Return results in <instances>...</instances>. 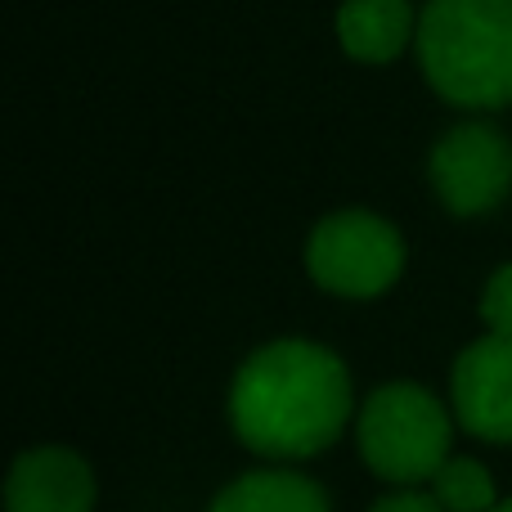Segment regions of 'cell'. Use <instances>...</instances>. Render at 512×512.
Returning <instances> with one entry per match:
<instances>
[{"mask_svg": "<svg viewBox=\"0 0 512 512\" xmlns=\"http://www.w3.org/2000/svg\"><path fill=\"white\" fill-rule=\"evenodd\" d=\"M351 414V373L319 342L283 337L234 373L230 427L261 459H310L346 432Z\"/></svg>", "mask_w": 512, "mask_h": 512, "instance_id": "cell-1", "label": "cell"}, {"mask_svg": "<svg viewBox=\"0 0 512 512\" xmlns=\"http://www.w3.org/2000/svg\"><path fill=\"white\" fill-rule=\"evenodd\" d=\"M414 50L445 104H512V0H432L418 18Z\"/></svg>", "mask_w": 512, "mask_h": 512, "instance_id": "cell-2", "label": "cell"}, {"mask_svg": "<svg viewBox=\"0 0 512 512\" xmlns=\"http://www.w3.org/2000/svg\"><path fill=\"white\" fill-rule=\"evenodd\" d=\"M454 423L445 405L418 382H387L360 405L355 441L373 477L391 486H423L450 459Z\"/></svg>", "mask_w": 512, "mask_h": 512, "instance_id": "cell-3", "label": "cell"}, {"mask_svg": "<svg viewBox=\"0 0 512 512\" xmlns=\"http://www.w3.org/2000/svg\"><path fill=\"white\" fill-rule=\"evenodd\" d=\"M306 270L333 297L373 301L405 274V239L378 212H333L310 230Z\"/></svg>", "mask_w": 512, "mask_h": 512, "instance_id": "cell-4", "label": "cell"}, {"mask_svg": "<svg viewBox=\"0 0 512 512\" xmlns=\"http://www.w3.org/2000/svg\"><path fill=\"white\" fill-rule=\"evenodd\" d=\"M427 176L445 212L486 216L512 194V140L490 122H459L436 140Z\"/></svg>", "mask_w": 512, "mask_h": 512, "instance_id": "cell-5", "label": "cell"}, {"mask_svg": "<svg viewBox=\"0 0 512 512\" xmlns=\"http://www.w3.org/2000/svg\"><path fill=\"white\" fill-rule=\"evenodd\" d=\"M454 418L468 436L512 445V337L486 333L454 360Z\"/></svg>", "mask_w": 512, "mask_h": 512, "instance_id": "cell-6", "label": "cell"}, {"mask_svg": "<svg viewBox=\"0 0 512 512\" xmlns=\"http://www.w3.org/2000/svg\"><path fill=\"white\" fill-rule=\"evenodd\" d=\"M99 486L81 454L36 445L18 454L5 477V512H95Z\"/></svg>", "mask_w": 512, "mask_h": 512, "instance_id": "cell-7", "label": "cell"}, {"mask_svg": "<svg viewBox=\"0 0 512 512\" xmlns=\"http://www.w3.org/2000/svg\"><path fill=\"white\" fill-rule=\"evenodd\" d=\"M414 0H342L337 41L355 63H391L418 41Z\"/></svg>", "mask_w": 512, "mask_h": 512, "instance_id": "cell-8", "label": "cell"}, {"mask_svg": "<svg viewBox=\"0 0 512 512\" xmlns=\"http://www.w3.org/2000/svg\"><path fill=\"white\" fill-rule=\"evenodd\" d=\"M207 512H333L328 495L310 477L288 468H261L230 481Z\"/></svg>", "mask_w": 512, "mask_h": 512, "instance_id": "cell-9", "label": "cell"}, {"mask_svg": "<svg viewBox=\"0 0 512 512\" xmlns=\"http://www.w3.org/2000/svg\"><path fill=\"white\" fill-rule=\"evenodd\" d=\"M427 486H432L436 504L445 512H495V504H499L490 468L477 459H463V454H450Z\"/></svg>", "mask_w": 512, "mask_h": 512, "instance_id": "cell-10", "label": "cell"}, {"mask_svg": "<svg viewBox=\"0 0 512 512\" xmlns=\"http://www.w3.org/2000/svg\"><path fill=\"white\" fill-rule=\"evenodd\" d=\"M481 319L490 333L512 337V261L490 274L486 292H481Z\"/></svg>", "mask_w": 512, "mask_h": 512, "instance_id": "cell-11", "label": "cell"}, {"mask_svg": "<svg viewBox=\"0 0 512 512\" xmlns=\"http://www.w3.org/2000/svg\"><path fill=\"white\" fill-rule=\"evenodd\" d=\"M369 512H445L441 504H436V495L432 490H414V486H405V490H396V495H387V499H378Z\"/></svg>", "mask_w": 512, "mask_h": 512, "instance_id": "cell-12", "label": "cell"}, {"mask_svg": "<svg viewBox=\"0 0 512 512\" xmlns=\"http://www.w3.org/2000/svg\"><path fill=\"white\" fill-rule=\"evenodd\" d=\"M495 512H512V499H504V504H495Z\"/></svg>", "mask_w": 512, "mask_h": 512, "instance_id": "cell-13", "label": "cell"}]
</instances>
